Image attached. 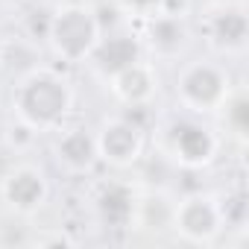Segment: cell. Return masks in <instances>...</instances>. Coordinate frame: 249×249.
I'll return each instance as SVG.
<instances>
[{"label": "cell", "instance_id": "1", "mask_svg": "<svg viewBox=\"0 0 249 249\" xmlns=\"http://www.w3.org/2000/svg\"><path fill=\"white\" fill-rule=\"evenodd\" d=\"M62 103H65V97H62L59 85H53V82H36L27 91V108L36 117H53L62 108Z\"/></svg>", "mask_w": 249, "mask_h": 249}, {"label": "cell", "instance_id": "2", "mask_svg": "<svg viewBox=\"0 0 249 249\" xmlns=\"http://www.w3.org/2000/svg\"><path fill=\"white\" fill-rule=\"evenodd\" d=\"M56 36H59V41H62L65 50L79 53V50L88 44V38H91V24L85 21V15H76V12H73V15H65V18L59 21Z\"/></svg>", "mask_w": 249, "mask_h": 249}, {"label": "cell", "instance_id": "3", "mask_svg": "<svg viewBox=\"0 0 249 249\" xmlns=\"http://www.w3.org/2000/svg\"><path fill=\"white\" fill-rule=\"evenodd\" d=\"M135 59V47H132V41H126V38H114V41H108L103 50H100V62L106 65V68H123L126 62H132Z\"/></svg>", "mask_w": 249, "mask_h": 249}, {"label": "cell", "instance_id": "4", "mask_svg": "<svg viewBox=\"0 0 249 249\" xmlns=\"http://www.w3.org/2000/svg\"><path fill=\"white\" fill-rule=\"evenodd\" d=\"M132 147H135V138L129 129H111L106 135V150L111 156H126V153H132Z\"/></svg>", "mask_w": 249, "mask_h": 249}, {"label": "cell", "instance_id": "5", "mask_svg": "<svg viewBox=\"0 0 249 249\" xmlns=\"http://www.w3.org/2000/svg\"><path fill=\"white\" fill-rule=\"evenodd\" d=\"M38 194H41V188H38V182H36L33 176H21V179H15V185H12V199L21 202V205L36 202Z\"/></svg>", "mask_w": 249, "mask_h": 249}, {"label": "cell", "instance_id": "6", "mask_svg": "<svg viewBox=\"0 0 249 249\" xmlns=\"http://www.w3.org/2000/svg\"><path fill=\"white\" fill-rule=\"evenodd\" d=\"M191 94L199 97V100H211L217 94V76L208 73V71H199L191 76Z\"/></svg>", "mask_w": 249, "mask_h": 249}, {"label": "cell", "instance_id": "7", "mask_svg": "<svg viewBox=\"0 0 249 249\" xmlns=\"http://www.w3.org/2000/svg\"><path fill=\"white\" fill-rule=\"evenodd\" d=\"M179 144H182V150H185L191 159H199V156H205V150H208V141H205V135H202L199 129H182Z\"/></svg>", "mask_w": 249, "mask_h": 249}, {"label": "cell", "instance_id": "8", "mask_svg": "<svg viewBox=\"0 0 249 249\" xmlns=\"http://www.w3.org/2000/svg\"><path fill=\"white\" fill-rule=\"evenodd\" d=\"M126 211H129V199H126L123 191H108L106 194V217L111 223H120L123 217H126Z\"/></svg>", "mask_w": 249, "mask_h": 249}, {"label": "cell", "instance_id": "9", "mask_svg": "<svg viewBox=\"0 0 249 249\" xmlns=\"http://www.w3.org/2000/svg\"><path fill=\"white\" fill-rule=\"evenodd\" d=\"M91 153V144L85 141V135H73L71 141H65V156L73 159V161H85Z\"/></svg>", "mask_w": 249, "mask_h": 249}, {"label": "cell", "instance_id": "10", "mask_svg": "<svg viewBox=\"0 0 249 249\" xmlns=\"http://www.w3.org/2000/svg\"><path fill=\"white\" fill-rule=\"evenodd\" d=\"M220 36H223L226 41H237V38L243 36V18H237V15H226V18L220 21Z\"/></svg>", "mask_w": 249, "mask_h": 249}, {"label": "cell", "instance_id": "11", "mask_svg": "<svg viewBox=\"0 0 249 249\" xmlns=\"http://www.w3.org/2000/svg\"><path fill=\"white\" fill-rule=\"evenodd\" d=\"M185 223L194 229V231H205L208 226H211V214L202 208V205H194L191 211H188V217H185Z\"/></svg>", "mask_w": 249, "mask_h": 249}, {"label": "cell", "instance_id": "12", "mask_svg": "<svg viewBox=\"0 0 249 249\" xmlns=\"http://www.w3.org/2000/svg\"><path fill=\"white\" fill-rule=\"evenodd\" d=\"M126 91H129V94H141V91H144V76H141V73L126 76Z\"/></svg>", "mask_w": 249, "mask_h": 249}, {"label": "cell", "instance_id": "13", "mask_svg": "<svg viewBox=\"0 0 249 249\" xmlns=\"http://www.w3.org/2000/svg\"><path fill=\"white\" fill-rule=\"evenodd\" d=\"M237 123H240V126H246V106L243 103L237 106Z\"/></svg>", "mask_w": 249, "mask_h": 249}, {"label": "cell", "instance_id": "14", "mask_svg": "<svg viewBox=\"0 0 249 249\" xmlns=\"http://www.w3.org/2000/svg\"><path fill=\"white\" fill-rule=\"evenodd\" d=\"M141 3H150V0H141Z\"/></svg>", "mask_w": 249, "mask_h": 249}]
</instances>
